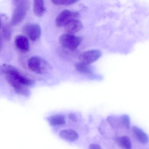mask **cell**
Returning a JSON list of instances; mask_svg holds the SVG:
<instances>
[{
  "label": "cell",
  "mask_w": 149,
  "mask_h": 149,
  "mask_svg": "<svg viewBox=\"0 0 149 149\" xmlns=\"http://www.w3.org/2000/svg\"><path fill=\"white\" fill-rule=\"evenodd\" d=\"M119 145L123 149H131L132 143L130 139L127 136L119 137L118 139Z\"/></svg>",
  "instance_id": "obj_14"
},
{
  "label": "cell",
  "mask_w": 149,
  "mask_h": 149,
  "mask_svg": "<svg viewBox=\"0 0 149 149\" xmlns=\"http://www.w3.org/2000/svg\"><path fill=\"white\" fill-rule=\"evenodd\" d=\"M82 23L78 19H75L69 22L65 27L66 33L74 35L83 28Z\"/></svg>",
  "instance_id": "obj_8"
},
{
  "label": "cell",
  "mask_w": 149,
  "mask_h": 149,
  "mask_svg": "<svg viewBox=\"0 0 149 149\" xmlns=\"http://www.w3.org/2000/svg\"><path fill=\"white\" fill-rule=\"evenodd\" d=\"M3 46V40H2V37L0 34V51H1Z\"/></svg>",
  "instance_id": "obj_22"
},
{
  "label": "cell",
  "mask_w": 149,
  "mask_h": 149,
  "mask_svg": "<svg viewBox=\"0 0 149 149\" xmlns=\"http://www.w3.org/2000/svg\"><path fill=\"white\" fill-rule=\"evenodd\" d=\"M13 2L15 7L12 15L11 25L15 26L25 19L30 8V2L26 0L14 1Z\"/></svg>",
  "instance_id": "obj_2"
},
{
  "label": "cell",
  "mask_w": 149,
  "mask_h": 149,
  "mask_svg": "<svg viewBox=\"0 0 149 149\" xmlns=\"http://www.w3.org/2000/svg\"><path fill=\"white\" fill-rule=\"evenodd\" d=\"M102 54V52L98 49L89 50L81 54L80 59L81 62L90 65L97 61Z\"/></svg>",
  "instance_id": "obj_6"
},
{
  "label": "cell",
  "mask_w": 149,
  "mask_h": 149,
  "mask_svg": "<svg viewBox=\"0 0 149 149\" xmlns=\"http://www.w3.org/2000/svg\"><path fill=\"white\" fill-rule=\"evenodd\" d=\"M2 34L6 40H10L12 37V30L8 25H5L2 27Z\"/></svg>",
  "instance_id": "obj_18"
},
{
  "label": "cell",
  "mask_w": 149,
  "mask_h": 149,
  "mask_svg": "<svg viewBox=\"0 0 149 149\" xmlns=\"http://www.w3.org/2000/svg\"><path fill=\"white\" fill-rule=\"evenodd\" d=\"M3 75L6 76L8 83L17 94L28 96L30 91L28 87L34 84V81L22 74L15 67L6 64L3 69Z\"/></svg>",
  "instance_id": "obj_1"
},
{
  "label": "cell",
  "mask_w": 149,
  "mask_h": 149,
  "mask_svg": "<svg viewBox=\"0 0 149 149\" xmlns=\"http://www.w3.org/2000/svg\"><path fill=\"white\" fill-rule=\"evenodd\" d=\"M50 125L53 126L63 125L66 123V119L63 115L56 114L49 117L48 118Z\"/></svg>",
  "instance_id": "obj_13"
},
{
  "label": "cell",
  "mask_w": 149,
  "mask_h": 149,
  "mask_svg": "<svg viewBox=\"0 0 149 149\" xmlns=\"http://www.w3.org/2000/svg\"><path fill=\"white\" fill-rule=\"evenodd\" d=\"M2 26V19H1V16H0V29H1Z\"/></svg>",
  "instance_id": "obj_23"
},
{
  "label": "cell",
  "mask_w": 149,
  "mask_h": 149,
  "mask_svg": "<svg viewBox=\"0 0 149 149\" xmlns=\"http://www.w3.org/2000/svg\"><path fill=\"white\" fill-rule=\"evenodd\" d=\"M80 15L77 12L64 10L58 15L56 20V26L59 27H65L73 20L78 19Z\"/></svg>",
  "instance_id": "obj_5"
},
{
  "label": "cell",
  "mask_w": 149,
  "mask_h": 149,
  "mask_svg": "<svg viewBox=\"0 0 149 149\" xmlns=\"http://www.w3.org/2000/svg\"><path fill=\"white\" fill-rule=\"evenodd\" d=\"M89 65L81 62L76 64L75 67L77 70L80 73L85 74H92V70L90 68Z\"/></svg>",
  "instance_id": "obj_15"
},
{
  "label": "cell",
  "mask_w": 149,
  "mask_h": 149,
  "mask_svg": "<svg viewBox=\"0 0 149 149\" xmlns=\"http://www.w3.org/2000/svg\"><path fill=\"white\" fill-rule=\"evenodd\" d=\"M107 120L112 128L117 129L122 127L120 118H118L115 116H110L107 118Z\"/></svg>",
  "instance_id": "obj_16"
},
{
  "label": "cell",
  "mask_w": 149,
  "mask_h": 149,
  "mask_svg": "<svg viewBox=\"0 0 149 149\" xmlns=\"http://www.w3.org/2000/svg\"><path fill=\"white\" fill-rule=\"evenodd\" d=\"M52 2L56 5L59 6H69L72 5L77 2L76 1H72V0H54L52 1Z\"/></svg>",
  "instance_id": "obj_19"
},
{
  "label": "cell",
  "mask_w": 149,
  "mask_h": 149,
  "mask_svg": "<svg viewBox=\"0 0 149 149\" xmlns=\"http://www.w3.org/2000/svg\"><path fill=\"white\" fill-rule=\"evenodd\" d=\"M59 136L63 139L70 142L76 141L79 138V134L72 129H64L59 133Z\"/></svg>",
  "instance_id": "obj_10"
},
{
  "label": "cell",
  "mask_w": 149,
  "mask_h": 149,
  "mask_svg": "<svg viewBox=\"0 0 149 149\" xmlns=\"http://www.w3.org/2000/svg\"><path fill=\"white\" fill-rule=\"evenodd\" d=\"M121 126L126 129H130V116L127 114H123L120 117Z\"/></svg>",
  "instance_id": "obj_17"
},
{
  "label": "cell",
  "mask_w": 149,
  "mask_h": 149,
  "mask_svg": "<svg viewBox=\"0 0 149 149\" xmlns=\"http://www.w3.org/2000/svg\"><path fill=\"white\" fill-rule=\"evenodd\" d=\"M59 41L61 45L65 48L75 50L81 44L82 38L73 35L66 33L61 36Z\"/></svg>",
  "instance_id": "obj_4"
},
{
  "label": "cell",
  "mask_w": 149,
  "mask_h": 149,
  "mask_svg": "<svg viewBox=\"0 0 149 149\" xmlns=\"http://www.w3.org/2000/svg\"><path fill=\"white\" fill-rule=\"evenodd\" d=\"M89 149H102L100 145L97 143L91 144L89 146Z\"/></svg>",
  "instance_id": "obj_21"
},
{
  "label": "cell",
  "mask_w": 149,
  "mask_h": 149,
  "mask_svg": "<svg viewBox=\"0 0 149 149\" xmlns=\"http://www.w3.org/2000/svg\"><path fill=\"white\" fill-rule=\"evenodd\" d=\"M132 130L134 136L139 142L143 144H146L148 143L149 141L148 135L142 129L137 126H133Z\"/></svg>",
  "instance_id": "obj_11"
},
{
  "label": "cell",
  "mask_w": 149,
  "mask_h": 149,
  "mask_svg": "<svg viewBox=\"0 0 149 149\" xmlns=\"http://www.w3.org/2000/svg\"><path fill=\"white\" fill-rule=\"evenodd\" d=\"M28 65L32 71L39 74H46L51 69L49 63L39 56H33L30 58L28 61Z\"/></svg>",
  "instance_id": "obj_3"
},
{
  "label": "cell",
  "mask_w": 149,
  "mask_h": 149,
  "mask_svg": "<svg viewBox=\"0 0 149 149\" xmlns=\"http://www.w3.org/2000/svg\"><path fill=\"white\" fill-rule=\"evenodd\" d=\"M24 29L25 33L31 40L36 41L40 39L41 34V29L38 24H28L25 26Z\"/></svg>",
  "instance_id": "obj_7"
},
{
  "label": "cell",
  "mask_w": 149,
  "mask_h": 149,
  "mask_svg": "<svg viewBox=\"0 0 149 149\" xmlns=\"http://www.w3.org/2000/svg\"><path fill=\"white\" fill-rule=\"evenodd\" d=\"M15 43L17 48L22 52H27L29 49V41L24 36H17L15 37Z\"/></svg>",
  "instance_id": "obj_9"
},
{
  "label": "cell",
  "mask_w": 149,
  "mask_h": 149,
  "mask_svg": "<svg viewBox=\"0 0 149 149\" xmlns=\"http://www.w3.org/2000/svg\"><path fill=\"white\" fill-rule=\"evenodd\" d=\"M68 118L70 120L73 122H76L78 121V116L75 113H70L68 115Z\"/></svg>",
  "instance_id": "obj_20"
},
{
  "label": "cell",
  "mask_w": 149,
  "mask_h": 149,
  "mask_svg": "<svg viewBox=\"0 0 149 149\" xmlns=\"http://www.w3.org/2000/svg\"><path fill=\"white\" fill-rule=\"evenodd\" d=\"M33 10L35 15L37 17L43 16L46 12L45 2L43 1H34L33 5Z\"/></svg>",
  "instance_id": "obj_12"
}]
</instances>
